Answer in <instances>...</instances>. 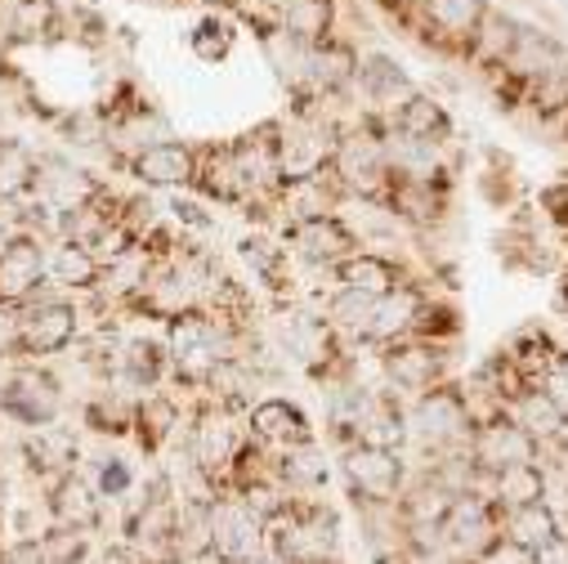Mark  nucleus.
I'll return each mask as SVG.
<instances>
[{
	"label": "nucleus",
	"instance_id": "f257e3e1",
	"mask_svg": "<svg viewBox=\"0 0 568 564\" xmlns=\"http://www.w3.org/2000/svg\"><path fill=\"white\" fill-rule=\"evenodd\" d=\"M345 511L327 497H292L268 520V551L287 564H323L345 560Z\"/></svg>",
	"mask_w": 568,
	"mask_h": 564
},
{
	"label": "nucleus",
	"instance_id": "f03ea898",
	"mask_svg": "<svg viewBox=\"0 0 568 564\" xmlns=\"http://www.w3.org/2000/svg\"><path fill=\"white\" fill-rule=\"evenodd\" d=\"M332 180L345 202H385L389 193V153H385V117H354L332 149Z\"/></svg>",
	"mask_w": 568,
	"mask_h": 564
},
{
	"label": "nucleus",
	"instance_id": "7ed1b4c3",
	"mask_svg": "<svg viewBox=\"0 0 568 564\" xmlns=\"http://www.w3.org/2000/svg\"><path fill=\"white\" fill-rule=\"evenodd\" d=\"M470 440V412L462 381H444L435 390H420L407 403V462H435L444 453L466 449Z\"/></svg>",
	"mask_w": 568,
	"mask_h": 564
},
{
	"label": "nucleus",
	"instance_id": "20e7f679",
	"mask_svg": "<svg viewBox=\"0 0 568 564\" xmlns=\"http://www.w3.org/2000/svg\"><path fill=\"white\" fill-rule=\"evenodd\" d=\"M242 444H246L242 412H229V407H220V403H211V399L197 394L193 399V412L184 421V435L175 444L184 453V462L197 466L202 475H211L215 484H224V475L237 462Z\"/></svg>",
	"mask_w": 568,
	"mask_h": 564
},
{
	"label": "nucleus",
	"instance_id": "39448f33",
	"mask_svg": "<svg viewBox=\"0 0 568 564\" xmlns=\"http://www.w3.org/2000/svg\"><path fill=\"white\" fill-rule=\"evenodd\" d=\"M63 407H68L63 381H59V372L45 367V363L19 359V363L6 367V376H0V416L14 421L23 435H28V431L59 426Z\"/></svg>",
	"mask_w": 568,
	"mask_h": 564
},
{
	"label": "nucleus",
	"instance_id": "423d86ee",
	"mask_svg": "<svg viewBox=\"0 0 568 564\" xmlns=\"http://www.w3.org/2000/svg\"><path fill=\"white\" fill-rule=\"evenodd\" d=\"M81 336H85V310L72 296L45 292L19 310V359L50 363V359L68 354Z\"/></svg>",
	"mask_w": 568,
	"mask_h": 564
},
{
	"label": "nucleus",
	"instance_id": "0eeeda50",
	"mask_svg": "<svg viewBox=\"0 0 568 564\" xmlns=\"http://www.w3.org/2000/svg\"><path fill=\"white\" fill-rule=\"evenodd\" d=\"M381 385L394 390L398 399H416L420 390H435L444 381H457L453 372V345H430V341H394L376 354Z\"/></svg>",
	"mask_w": 568,
	"mask_h": 564
},
{
	"label": "nucleus",
	"instance_id": "6e6552de",
	"mask_svg": "<svg viewBox=\"0 0 568 564\" xmlns=\"http://www.w3.org/2000/svg\"><path fill=\"white\" fill-rule=\"evenodd\" d=\"M341 480H345V497L349 502H394L412 475L407 453L398 449H376V444H349L336 457Z\"/></svg>",
	"mask_w": 568,
	"mask_h": 564
},
{
	"label": "nucleus",
	"instance_id": "1a4fd4ad",
	"mask_svg": "<svg viewBox=\"0 0 568 564\" xmlns=\"http://www.w3.org/2000/svg\"><path fill=\"white\" fill-rule=\"evenodd\" d=\"M439 537L457 564H479L501 542V506L488 493H462L444 515Z\"/></svg>",
	"mask_w": 568,
	"mask_h": 564
},
{
	"label": "nucleus",
	"instance_id": "9d476101",
	"mask_svg": "<svg viewBox=\"0 0 568 564\" xmlns=\"http://www.w3.org/2000/svg\"><path fill=\"white\" fill-rule=\"evenodd\" d=\"M282 246L310 269H332L363 242H358V229L341 211H323V215H296L282 224Z\"/></svg>",
	"mask_w": 568,
	"mask_h": 564
},
{
	"label": "nucleus",
	"instance_id": "9b49d317",
	"mask_svg": "<svg viewBox=\"0 0 568 564\" xmlns=\"http://www.w3.org/2000/svg\"><path fill=\"white\" fill-rule=\"evenodd\" d=\"M103 189H108V184H103L94 171L77 167L68 153H37V180H32L28 202H32V207H45V211L59 220V215H68V211L94 202Z\"/></svg>",
	"mask_w": 568,
	"mask_h": 564
},
{
	"label": "nucleus",
	"instance_id": "f8f14e48",
	"mask_svg": "<svg viewBox=\"0 0 568 564\" xmlns=\"http://www.w3.org/2000/svg\"><path fill=\"white\" fill-rule=\"evenodd\" d=\"M412 14L425 46L439 50L444 59H466L470 37L488 14V0H416Z\"/></svg>",
	"mask_w": 568,
	"mask_h": 564
},
{
	"label": "nucleus",
	"instance_id": "ddd939ff",
	"mask_svg": "<svg viewBox=\"0 0 568 564\" xmlns=\"http://www.w3.org/2000/svg\"><path fill=\"white\" fill-rule=\"evenodd\" d=\"M197 153L202 149L184 144V139H158V144L121 158V167H125V175L144 193H184V189H193Z\"/></svg>",
	"mask_w": 568,
	"mask_h": 564
},
{
	"label": "nucleus",
	"instance_id": "4468645a",
	"mask_svg": "<svg viewBox=\"0 0 568 564\" xmlns=\"http://www.w3.org/2000/svg\"><path fill=\"white\" fill-rule=\"evenodd\" d=\"M268 546V524L233 493H220L211 502V560L251 564Z\"/></svg>",
	"mask_w": 568,
	"mask_h": 564
},
{
	"label": "nucleus",
	"instance_id": "2eb2a0df",
	"mask_svg": "<svg viewBox=\"0 0 568 564\" xmlns=\"http://www.w3.org/2000/svg\"><path fill=\"white\" fill-rule=\"evenodd\" d=\"M242 426H246V440H255L260 449L268 453H282V449H296V444H310L318 440L310 412L287 399V394H264L255 399L246 412H242Z\"/></svg>",
	"mask_w": 568,
	"mask_h": 564
},
{
	"label": "nucleus",
	"instance_id": "dca6fc26",
	"mask_svg": "<svg viewBox=\"0 0 568 564\" xmlns=\"http://www.w3.org/2000/svg\"><path fill=\"white\" fill-rule=\"evenodd\" d=\"M466 457L475 462V471L488 480L506 466H524V462H541V444L519 426V421H510V412L484 421V426L470 431L466 440Z\"/></svg>",
	"mask_w": 568,
	"mask_h": 564
},
{
	"label": "nucleus",
	"instance_id": "f3484780",
	"mask_svg": "<svg viewBox=\"0 0 568 564\" xmlns=\"http://www.w3.org/2000/svg\"><path fill=\"white\" fill-rule=\"evenodd\" d=\"M45 242L41 233H23L0 246V310H23L50 292L45 282Z\"/></svg>",
	"mask_w": 568,
	"mask_h": 564
},
{
	"label": "nucleus",
	"instance_id": "a211bd4d",
	"mask_svg": "<svg viewBox=\"0 0 568 564\" xmlns=\"http://www.w3.org/2000/svg\"><path fill=\"white\" fill-rule=\"evenodd\" d=\"M184 403L175 390H149V394H134V421H130V440L144 449L149 457H162L180 444L184 435Z\"/></svg>",
	"mask_w": 568,
	"mask_h": 564
},
{
	"label": "nucleus",
	"instance_id": "6ab92c4d",
	"mask_svg": "<svg viewBox=\"0 0 568 564\" xmlns=\"http://www.w3.org/2000/svg\"><path fill=\"white\" fill-rule=\"evenodd\" d=\"M99 278H103V264L94 260V251L85 242H72V238H50L45 242V282L54 296H72V301H90L99 292Z\"/></svg>",
	"mask_w": 568,
	"mask_h": 564
},
{
	"label": "nucleus",
	"instance_id": "aec40b11",
	"mask_svg": "<svg viewBox=\"0 0 568 564\" xmlns=\"http://www.w3.org/2000/svg\"><path fill=\"white\" fill-rule=\"evenodd\" d=\"M108 376H116V385H125V390H134V394L162 390V385L171 381L166 341H162V336H130V341H116Z\"/></svg>",
	"mask_w": 568,
	"mask_h": 564
},
{
	"label": "nucleus",
	"instance_id": "412c9836",
	"mask_svg": "<svg viewBox=\"0 0 568 564\" xmlns=\"http://www.w3.org/2000/svg\"><path fill=\"white\" fill-rule=\"evenodd\" d=\"M327 273H332L336 288H354V292H367V296H385V292L398 288V282L420 278V273L407 269L398 255H389V251H372V246L349 251V255H345L341 264H332Z\"/></svg>",
	"mask_w": 568,
	"mask_h": 564
},
{
	"label": "nucleus",
	"instance_id": "4be33fe9",
	"mask_svg": "<svg viewBox=\"0 0 568 564\" xmlns=\"http://www.w3.org/2000/svg\"><path fill=\"white\" fill-rule=\"evenodd\" d=\"M412 77L403 72V63L385 50H367L358 54V72H354V94L367 103L363 112H376V117H389L407 94H412Z\"/></svg>",
	"mask_w": 568,
	"mask_h": 564
},
{
	"label": "nucleus",
	"instance_id": "5701e85b",
	"mask_svg": "<svg viewBox=\"0 0 568 564\" xmlns=\"http://www.w3.org/2000/svg\"><path fill=\"white\" fill-rule=\"evenodd\" d=\"M45 524H72V528H103L108 520V502L94 493V484L81 471L59 475L54 484H45Z\"/></svg>",
	"mask_w": 568,
	"mask_h": 564
},
{
	"label": "nucleus",
	"instance_id": "b1692460",
	"mask_svg": "<svg viewBox=\"0 0 568 564\" xmlns=\"http://www.w3.org/2000/svg\"><path fill=\"white\" fill-rule=\"evenodd\" d=\"M425 292H430V288H425V278H412V282H398L394 292L376 296V310H372V323H367L363 345L367 350H385L394 341H407L412 328H416V310H420Z\"/></svg>",
	"mask_w": 568,
	"mask_h": 564
},
{
	"label": "nucleus",
	"instance_id": "393cba45",
	"mask_svg": "<svg viewBox=\"0 0 568 564\" xmlns=\"http://www.w3.org/2000/svg\"><path fill=\"white\" fill-rule=\"evenodd\" d=\"M273 475H277V484L287 489L292 497H323L327 484L336 480V466H332L327 444L310 440V444L273 453Z\"/></svg>",
	"mask_w": 568,
	"mask_h": 564
},
{
	"label": "nucleus",
	"instance_id": "a878e982",
	"mask_svg": "<svg viewBox=\"0 0 568 564\" xmlns=\"http://www.w3.org/2000/svg\"><path fill=\"white\" fill-rule=\"evenodd\" d=\"M385 125L398 130V134H407V139H425V144H439V149H448V144H453V134H457V125H453L444 99H439V94H425V90H412V94L385 117Z\"/></svg>",
	"mask_w": 568,
	"mask_h": 564
},
{
	"label": "nucleus",
	"instance_id": "bb28decb",
	"mask_svg": "<svg viewBox=\"0 0 568 564\" xmlns=\"http://www.w3.org/2000/svg\"><path fill=\"white\" fill-rule=\"evenodd\" d=\"M506 412H510V421H519V426L541 444V453L568 435V412H564V403L546 385H524L506 403Z\"/></svg>",
	"mask_w": 568,
	"mask_h": 564
},
{
	"label": "nucleus",
	"instance_id": "cd10ccee",
	"mask_svg": "<svg viewBox=\"0 0 568 564\" xmlns=\"http://www.w3.org/2000/svg\"><path fill=\"white\" fill-rule=\"evenodd\" d=\"M237 260L255 273V282H264V288L273 292V301H292V251L277 238H268L264 229L246 233L237 242Z\"/></svg>",
	"mask_w": 568,
	"mask_h": 564
},
{
	"label": "nucleus",
	"instance_id": "c85d7f7f",
	"mask_svg": "<svg viewBox=\"0 0 568 564\" xmlns=\"http://www.w3.org/2000/svg\"><path fill=\"white\" fill-rule=\"evenodd\" d=\"M501 354H506V363L519 372L524 385H541L546 372H550L555 359H559V341L550 336L546 323H524V328L510 332V341L501 345Z\"/></svg>",
	"mask_w": 568,
	"mask_h": 564
},
{
	"label": "nucleus",
	"instance_id": "c756f323",
	"mask_svg": "<svg viewBox=\"0 0 568 564\" xmlns=\"http://www.w3.org/2000/svg\"><path fill=\"white\" fill-rule=\"evenodd\" d=\"M277 32L296 46H323L336 37V0H277Z\"/></svg>",
	"mask_w": 568,
	"mask_h": 564
},
{
	"label": "nucleus",
	"instance_id": "7c9ffc66",
	"mask_svg": "<svg viewBox=\"0 0 568 564\" xmlns=\"http://www.w3.org/2000/svg\"><path fill=\"white\" fill-rule=\"evenodd\" d=\"M564 528H559V515L550 506V497H537V502H524V506H506L501 511V542L519 546V551H541L546 542H555Z\"/></svg>",
	"mask_w": 568,
	"mask_h": 564
},
{
	"label": "nucleus",
	"instance_id": "2f4dec72",
	"mask_svg": "<svg viewBox=\"0 0 568 564\" xmlns=\"http://www.w3.org/2000/svg\"><path fill=\"white\" fill-rule=\"evenodd\" d=\"M524 108H528V117L541 121V125H559V121L568 117V54L555 59L550 68H541V72L528 81Z\"/></svg>",
	"mask_w": 568,
	"mask_h": 564
},
{
	"label": "nucleus",
	"instance_id": "473e14b6",
	"mask_svg": "<svg viewBox=\"0 0 568 564\" xmlns=\"http://www.w3.org/2000/svg\"><path fill=\"white\" fill-rule=\"evenodd\" d=\"M515 37H519V19H510L506 10H493V6H488L484 23H479V28H475V37H470L466 63H470V68H479V72H497V68H501V59L510 54Z\"/></svg>",
	"mask_w": 568,
	"mask_h": 564
},
{
	"label": "nucleus",
	"instance_id": "72a5a7b5",
	"mask_svg": "<svg viewBox=\"0 0 568 564\" xmlns=\"http://www.w3.org/2000/svg\"><path fill=\"white\" fill-rule=\"evenodd\" d=\"M550 493V471L546 462H524V466H506L497 475H488V497L506 511V506H524Z\"/></svg>",
	"mask_w": 568,
	"mask_h": 564
},
{
	"label": "nucleus",
	"instance_id": "f704fd0d",
	"mask_svg": "<svg viewBox=\"0 0 568 564\" xmlns=\"http://www.w3.org/2000/svg\"><path fill=\"white\" fill-rule=\"evenodd\" d=\"M130 421H134V399H130L125 390L103 385V390H94V394L85 399V426H90L94 435H103V440H125V435H130Z\"/></svg>",
	"mask_w": 568,
	"mask_h": 564
},
{
	"label": "nucleus",
	"instance_id": "c9c22d12",
	"mask_svg": "<svg viewBox=\"0 0 568 564\" xmlns=\"http://www.w3.org/2000/svg\"><path fill=\"white\" fill-rule=\"evenodd\" d=\"M59 0H10L6 6V28L14 41H45L59 32Z\"/></svg>",
	"mask_w": 568,
	"mask_h": 564
},
{
	"label": "nucleus",
	"instance_id": "e433bc0d",
	"mask_svg": "<svg viewBox=\"0 0 568 564\" xmlns=\"http://www.w3.org/2000/svg\"><path fill=\"white\" fill-rule=\"evenodd\" d=\"M41 546H45V564H90L99 551V533L72 524H45Z\"/></svg>",
	"mask_w": 568,
	"mask_h": 564
},
{
	"label": "nucleus",
	"instance_id": "4c0bfd02",
	"mask_svg": "<svg viewBox=\"0 0 568 564\" xmlns=\"http://www.w3.org/2000/svg\"><path fill=\"white\" fill-rule=\"evenodd\" d=\"M416 341H430V345H453L462 336V310L448 301V296H435L425 292L420 310H416V328H412Z\"/></svg>",
	"mask_w": 568,
	"mask_h": 564
},
{
	"label": "nucleus",
	"instance_id": "58836bf2",
	"mask_svg": "<svg viewBox=\"0 0 568 564\" xmlns=\"http://www.w3.org/2000/svg\"><path fill=\"white\" fill-rule=\"evenodd\" d=\"M233 46H237V28H233L229 19H220V14L197 19L193 32H189V50H193V59L206 63V68H220V63L233 54Z\"/></svg>",
	"mask_w": 568,
	"mask_h": 564
},
{
	"label": "nucleus",
	"instance_id": "ea45409f",
	"mask_svg": "<svg viewBox=\"0 0 568 564\" xmlns=\"http://www.w3.org/2000/svg\"><path fill=\"white\" fill-rule=\"evenodd\" d=\"M90 484H94V493H99L108 506L125 502V497L139 489L134 466H130L125 457H116V453H103V457H94V462H90Z\"/></svg>",
	"mask_w": 568,
	"mask_h": 564
},
{
	"label": "nucleus",
	"instance_id": "a19ab883",
	"mask_svg": "<svg viewBox=\"0 0 568 564\" xmlns=\"http://www.w3.org/2000/svg\"><path fill=\"white\" fill-rule=\"evenodd\" d=\"M166 215H171L175 229H184V238H189V233H206V229H215V215H211L197 198H184V193H171Z\"/></svg>",
	"mask_w": 568,
	"mask_h": 564
},
{
	"label": "nucleus",
	"instance_id": "79ce46f5",
	"mask_svg": "<svg viewBox=\"0 0 568 564\" xmlns=\"http://www.w3.org/2000/svg\"><path fill=\"white\" fill-rule=\"evenodd\" d=\"M537 211H541V220H546L550 229L568 233V180L546 184V189L537 193Z\"/></svg>",
	"mask_w": 568,
	"mask_h": 564
},
{
	"label": "nucleus",
	"instance_id": "37998d69",
	"mask_svg": "<svg viewBox=\"0 0 568 564\" xmlns=\"http://www.w3.org/2000/svg\"><path fill=\"white\" fill-rule=\"evenodd\" d=\"M6 564H45L41 533H19L6 542Z\"/></svg>",
	"mask_w": 568,
	"mask_h": 564
},
{
	"label": "nucleus",
	"instance_id": "c03bdc74",
	"mask_svg": "<svg viewBox=\"0 0 568 564\" xmlns=\"http://www.w3.org/2000/svg\"><path fill=\"white\" fill-rule=\"evenodd\" d=\"M559 403H564V412H568V345H559V359H555V367L546 372V381H541Z\"/></svg>",
	"mask_w": 568,
	"mask_h": 564
},
{
	"label": "nucleus",
	"instance_id": "a18cd8bd",
	"mask_svg": "<svg viewBox=\"0 0 568 564\" xmlns=\"http://www.w3.org/2000/svg\"><path fill=\"white\" fill-rule=\"evenodd\" d=\"M479 564H532V555H528V551H519V546H510V542H497Z\"/></svg>",
	"mask_w": 568,
	"mask_h": 564
},
{
	"label": "nucleus",
	"instance_id": "49530a36",
	"mask_svg": "<svg viewBox=\"0 0 568 564\" xmlns=\"http://www.w3.org/2000/svg\"><path fill=\"white\" fill-rule=\"evenodd\" d=\"M381 6L394 14V19H412V10H416V0H381Z\"/></svg>",
	"mask_w": 568,
	"mask_h": 564
},
{
	"label": "nucleus",
	"instance_id": "de8ad7c7",
	"mask_svg": "<svg viewBox=\"0 0 568 564\" xmlns=\"http://www.w3.org/2000/svg\"><path fill=\"white\" fill-rule=\"evenodd\" d=\"M559 125H564V144H568V117H564V121H559Z\"/></svg>",
	"mask_w": 568,
	"mask_h": 564
},
{
	"label": "nucleus",
	"instance_id": "09e8293b",
	"mask_svg": "<svg viewBox=\"0 0 568 564\" xmlns=\"http://www.w3.org/2000/svg\"><path fill=\"white\" fill-rule=\"evenodd\" d=\"M0 564H6V542H0Z\"/></svg>",
	"mask_w": 568,
	"mask_h": 564
},
{
	"label": "nucleus",
	"instance_id": "8fccbe9b",
	"mask_svg": "<svg viewBox=\"0 0 568 564\" xmlns=\"http://www.w3.org/2000/svg\"><path fill=\"white\" fill-rule=\"evenodd\" d=\"M323 564H345V560H323Z\"/></svg>",
	"mask_w": 568,
	"mask_h": 564
},
{
	"label": "nucleus",
	"instance_id": "3c124183",
	"mask_svg": "<svg viewBox=\"0 0 568 564\" xmlns=\"http://www.w3.org/2000/svg\"><path fill=\"white\" fill-rule=\"evenodd\" d=\"M211 564H229V560H211Z\"/></svg>",
	"mask_w": 568,
	"mask_h": 564
}]
</instances>
